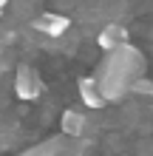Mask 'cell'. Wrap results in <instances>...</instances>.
<instances>
[{
  "label": "cell",
  "instance_id": "1",
  "mask_svg": "<svg viewBox=\"0 0 153 156\" xmlns=\"http://www.w3.org/2000/svg\"><path fill=\"white\" fill-rule=\"evenodd\" d=\"M139 77H145V57L133 45H122L116 51H108L105 62L99 66V74H96V85L108 102H113L128 94Z\"/></svg>",
  "mask_w": 153,
  "mask_h": 156
},
{
  "label": "cell",
  "instance_id": "2",
  "mask_svg": "<svg viewBox=\"0 0 153 156\" xmlns=\"http://www.w3.org/2000/svg\"><path fill=\"white\" fill-rule=\"evenodd\" d=\"M31 29L40 31V34H46V37L60 40V37H65V34H68L71 20H68L65 14H60V12H43V14H37L31 20Z\"/></svg>",
  "mask_w": 153,
  "mask_h": 156
},
{
  "label": "cell",
  "instance_id": "3",
  "mask_svg": "<svg viewBox=\"0 0 153 156\" xmlns=\"http://www.w3.org/2000/svg\"><path fill=\"white\" fill-rule=\"evenodd\" d=\"M14 91L20 99H37L40 91H43V82L37 77V71L31 66H20L17 68V77H14Z\"/></svg>",
  "mask_w": 153,
  "mask_h": 156
},
{
  "label": "cell",
  "instance_id": "4",
  "mask_svg": "<svg viewBox=\"0 0 153 156\" xmlns=\"http://www.w3.org/2000/svg\"><path fill=\"white\" fill-rule=\"evenodd\" d=\"M96 43H99V48L108 54V51H116L122 48V45H128V29L119 23H105L99 37H96Z\"/></svg>",
  "mask_w": 153,
  "mask_h": 156
},
{
  "label": "cell",
  "instance_id": "5",
  "mask_svg": "<svg viewBox=\"0 0 153 156\" xmlns=\"http://www.w3.org/2000/svg\"><path fill=\"white\" fill-rule=\"evenodd\" d=\"M79 97H82V102L88 108H94V111H99V108L108 105V99L102 97L99 85H96V77H82L79 80Z\"/></svg>",
  "mask_w": 153,
  "mask_h": 156
},
{
  "label": "cell",
  "instance_id": "6",
  "mask_svg": "<svg viewBox=\"0 0 153 156\" xmlns=\"http://www.w3.org/2000/svg\"><path fill=\"white\" fill-rule=\"evenodd\" d=\"M60 125H62V136H74V139H79V136L85 133V128H88V116L79 114V111H65L62 119H60Z\"/></svg>",
  "mask_w": 153,
  "mask_h": 156
},
{
  "label": "cell",
  "instance_id": "7",
  "mask_svg": "<svg viewBox=\"0 0 153 156\" xmlns=\"http://www.w3.org/2000/svg\"><path fill=\"white\" fill-rule=\"evenodd\" d=\"M130 94H139V97H153V80L139 77V80L130 85Z\"/></svg>",
  "mask_w": 153,
  "mask_h": 156
},
{
  "label": "cell",
  "instance_id": "8",
  "mask_svg": "<svg viewBox=\"0 0 153 156\" xmlns=\"http://www.w3.org/2000/svg\"><path fill=\"white\" fill-rule=\"evenodd\" d=\"M6 6H9V0H0V14L6 12Z\"/></svg>",
  "mask_w": 153,
  "mask_h": 156
},
{
  "label": "cell",
  "instance_id": "9",
  "mask_svg": "<svg viewBox=\"0 0 153 156\" xmlns=\"http://www.w3.org/2000/svg\"><path fill=\"white\" fill-rule=\"evenodd\" d=\"M0 48H3V45H0Z\"/></svg>",
  "mask_w": 153,
  "mask_h": 156
}]
</instances>
